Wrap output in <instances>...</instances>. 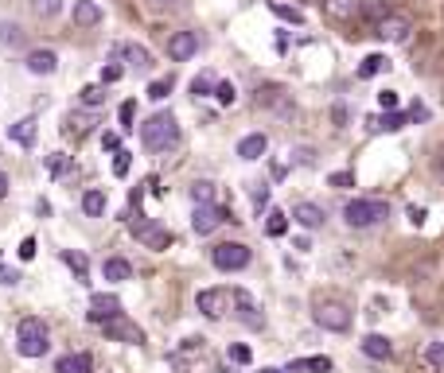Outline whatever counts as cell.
I'll return each instance as SVG.
<instances>
[{"label": "cell", "mask_w": 444, "mask_h": 373, "mask_svg": "<svg viewBox=\"0 0 444 373\" xmlns=\"http://www.w3.org/2000/svg\"><path fill=\"white\" fill-rule=\"evenodd\" d=\"M141 144L148 152H172L179 144V121L172 113H156L141 124Z\"/></svg>", "instance_id": "obj_1"}, {"label": "cell", "mask_w": 444, "mask_h": 373, "mask_svg": "<svg viewBox=\"0 0 444 373\" xmlns=\"http://www.w3.org/2000/svg\"><path fill=\"white\" fill-rule=\"evenodd\" d=\"M16 350L24 358H43L51 350V339H47V323L43 319H20L16 327Z\"/></svg>", "instance_id": "obj_2"}, {"label": "cell", "mask_w": 444, "mask_h": 373, "mask_svg": "<svg viewBox=\"0 0 444 373\" xmlns=\"http://www.w3.org/2000/svg\"><path fill=\"white\" fill-rule=\"evenodd\" d=\"M386 214H390V207H386L382 199H351L343 207V218H347L351 230H370V225H378Z\"/></svg>", "instance_id": "obj_3"}, {"label": "cell", "mask_w": 444, "mask_h": 373, "mask_svg": "<svg viewBox=\"0 0 444 373\" xmlns=\"http://www.w3.org/2000/svg\"><path fill=\"white\" fill-rule=\"evenodd\" d=\"M210 261H215L218 273H242V268L253 261V253H250V245H242V241H222V245L210 249Z\"/></svg>", "instance_id": "obj_4"}, {"label": "cell", "mask_w": 444, "mask_h": 373, "mask_svg": "<svg viewBox=\"0 0 444 373\" xmlns=\"http://www.w3.org/2000/svg\"><path fill=\"white\" fill-rule=\"evenodd\" d=\"M129 230H133V237L141 241V245H148V249H168L172 245V233L164 230V225H156L152 218H144V214H137L133 222H129Z\"/></svg>", "instance_id": "obj_5"}, {"label": "cell", "mask_w": 444, "mask_h": 373, "mask_svg": "<svg viewBox=\"0 0 444 373\" xmlns=\"http://www.w3.org/2000/svg\"><path fill=\"white\" fill-rule=\"evenodd\" d=\"M222 222H230V210L215 207V202H199L191 214V230L199 233V237H207V233H215Z\"/></svg>", "instance_id": "obj_6"}, {"label": "cell", "mask_w": 444, "mask_h": 373, "mask_svg": "<svg viewBox=\"0 0 444 373\" xmlns=\"http://www.w3.org/2000/svg\"><path fill=\"white\" fill-rule=\"evenodd\" d=\"M374 32L382 35L386 43H405L410 32H413V20L405 16V12H386V16L374 24Z\"/></svg>", "instance_id": "obj_7"}, {"label": "cell", "mask_w": 444, "mask_h": 373, "mask_svg": "<svg viewBox=\"0 0 444 373\" xmlns=\"http://www.w3.org/2000/svg\"><path fill=\"white\" fill-rule=\"evenodd\" d=\"M312 319H316V327H324V331H347V327H351V311H347L343 303H316Z\"/></svg>", "instance_id": "obj_8"}, {"label": "cell", "mask_w": 444, "mask_h": 373, "mask_svg": "<svg viewBox=\"0 0 444 373\" xmlns=\"http://www.w3.org/2000/svg\"><path fill=\"white\" fill-rule=\"evenodd\" d=\"M101 331H106V339H113V342H133V346H141V342H144V331L133 323V319H125V315L106 319Z\"/></svg>", "instance_id": "obj_9"}, {"label": "cell", "mask_w": 444, "mask_h": 373, "mask_svg": "<svg viewBox=\"0 0 444 373\" xmlns=\"http://www.w3.org/2000/svg\"><path fill=\"white\" fill-rule=\"evenodd\" d=\"M230 299H234V296H230L227 288H203L199 296H195V307H199L207 319H222V315H227Z\"/></svg>", "instance_id": "obj_10"}, {"label": "cell", "mask_w": 444, "mask_h": 373, "mask_svg": "<svg viewBox=\"0 0 444 373\" xmlns=\"http://www.w3.org/2000/svg\"><path fill=\"white\" fill-rule=\"evenodd\" d=\"M121 315V299L109 296V292H98V296H90V311H86V319L90 323H106V319Z\"/></svg>", "instance_id": "obj_11"}, {"label": "cell", "mask_w": 444, "mask_h": 373, "mask_svg": "<svg viewBox=\"0 0 444 373\" xmlns=\"http://www.w3.org/2000/svg\"><path fill=\"white\" fill-rule=\"evenodd\" d=\"M199 55V35L195 32H176L168 39V58L172 63H187V58Z\"/></svg>", "instance_id": "obj_12"}, {"label": "cell", "mask_w": 444, "mask_h": 373, "mask_svg": "<svg viewBox=\"0 0 444 373\" xmlns=\"http://www.w3.org/2000/svg\"><path fill=\"white\" fill-rule=\"evenodd\" d=\"M230 296H234V303H238V319H242L246 327H250V331H261V327H265V315H261L258 311V303H253V296L250 292H230Z\"/></svg>", "instance_id": "obj_13"}, {"label": "cell", "mask_w": 444, "mask_h": 373, "mask_svg": "<svg viewBox=\"0 0 444 373\" xmlns=\"http://www.w3.org/2000/svg\"><path fill=\"white\" fill-rule=\"evenodd\" d=\"M24 67H27V74H39V78H47V74H55V70H59V55H55V51H47V47H39V51H27Z\"/></svg>", "instance_id": "obj_14"}, {"label": "cell", "mask_w": 444, "mask_h": 373, "mask_svg": "<svg viewBox=\"0 0 444 373\" xmlns=\"http://www.w3.org/2000/svg\"><path fill=\"white\" fill-rule=\"evenodd\" d=\"M319 8H324L327 20H336V24H347V20L359 16V0H319Z\"/></svg>", "instance_id": "obj_15"}, {"label": "cell", "mask_w": 444, "mask_h": 373, "mask_svg": "<svg viewBox=\"0 0 444 373\" xmlns=\"http://www.w3.org/2000/svg\"><path fill=\"white\" fill-rule=\"evenodd\" d=\"M293 222L304 225V230H319V225L327 222L324 207H316V202H296L293 207Z\"/></svg>", "instance_id": "obj_16"}, {"label": "cell", "mask_w": 444, "mask_h": 373, "mask_svg": "<svg viewBox=\"0 0 444 373\" xmlns=\"http://www.w3.org/2000/svg\"><path fill=\"white\" fill-rule=\"evenodd\" d=\"M405 121H410V113H398V109H390V113H382V117H370V133H402L405 129Z\"/></svg>", "instance_id": "obj_17"}, {"label": "cell", "mask_w": 444, "mask_h": 373, "mask_svg": "<svg viewBox=\"0 0 444 373\" xmlns=\"http://www.w3.org/2000/svg\"><path fill=\"white\" fill-rule=\"evenodd\" d=\"M265 152H269V136L265 133H250V136L238 140V156L242 159H261Z\"/></svg>", "instance_id": "obj_18"}, {"label": "cell", "mask_w": 444, "mask_h": 373, "mask_svg": "<svg viewBox=\"0 0 444 373\" xmlns=\"http://www.w3.org/2000/svg\"><path fill=\"white\" fill-rule=\"evenodd\" d=\"M359 346H362V354L374 358V362H390V354H394L390 339H382V334H367V339H362Z\"/></svg>", "instance_id": "obj_19"}, {"label": "cell", "mask_w": 444, "mask_h": 373, "mask_svg": "<svg viewBox=\"0 0 444 373\" xmlns=\"http://www.w3.org/2000/svg\"><path fill=\"white\" fill-rule=\"evenodd\" d=\"M75 24L78 27H98L101 24V4L98 0H78L75 4Z\"/></svg>", "instance_id": "obj_20"}, {"label": "cell", "mask_w": 444, "mask_h": 373, "mask_svg": "<svg viewBox=\"0 0 444 373\" xmlns=\"http://www.w3.org/2000/svg\"><path fill=\"white\" fill-rule=\"evenodd\" d=\"M59 257H63V265H70V273H75L78 280L90 284V261H86V253H78V249H63Z\"/></svg>", "instance_id": "obj_21"}, {"label": "cell", "mask_w": 444, "mask_h": 373, "mask_svg": "<svg viewBox=\"0 0 444 373\" xmlns=\"http://www.w3.org/2000/svg\"><path fill=\"white\" fill-rule=\"evenodd\" d=\"M118 55H125V58H129V67H133V70H148V67H152V55L141 47V43H121V47H118Z\"/></svg>", "instance_id": "obj_22"}, {"label": "cell", "mask_w": 444, "mask_h": 373, "mask_svg": "<svg viewBox=\"0 0 444 373\" xmlns=\"http://www.w3.org/2000/svg\"><path fill=\"white\" fill-rule=\"evenodd\" d=\"M101 276H106L109 284H121V280H129V276H133V265H129L125 257H109L106 265H101Z\"/></svg>", "instance_id": "obj_23"}, {"label": "cell", "mask_w": 444, "mask_h": 373, "mask_svg": "<svg viewBox=\"0 0 444 373\" xmlns=\"http://www.w3.org/2000/svg\"><path fill=\"white\" fill-rule=\"evenodd\" d=\"M94 369V358L90 354H67L55 362V373H90Z\"/></svg>", "instance_id": "obj_24"}, {"label": "cell", "mask_w": 444, "mask_h": 373, "mask_svg": "<svg viewBox=\"0 0 444 373\" xmlns=\"http://www.w3.org/2000/svg\"><path fill=\"white\" fill-rule=\"evenodd\" d=\"M8 136L20 144V148H32L35 144V117H24V121L8 124Z\"/></svg>", "instance_id": "obj_25"}, {"label": "cell", "mask_w": 444, "mask_h": 373, "mask_svg": "<svg viewBox=\"0 0 444 373\" xmlns=\"http://www.w3.org/2000/svg\"><path fill=\"white\" fill-rule=\"evenodd\" d=\"M82 214L86 218H101L106 214V195L101 191H86L82 195Z\"/></svg>", "instance_id": "obj_26"}, {"label": "cell", "mask_w": 444, "mask_h": 373, "mask_svg": "<svg viewBox=\"0 0 444 373\" xmlns=\"http://www.w3.org/2000/svg\"><path fill=\"white\" fill-rule=\"evenodd\" d=\"M269 8H273V16L285 20V24H296V27L304 24V12H300V8H293V4H285V0H273Z\"/></svg>", "instance_id": "obj_27"}, {"label": "cell", "mask_w": 444, "mask_h": 373, "mask_svg": "<svg viewBox=\"0 0 444 373\" xmlns=\"http://www.w3.org/2000/svg\"><path fill=\"white\" fill-rule=\"evenodd\" d=\"M386 67H390V58L386 55H367L362 58V67H359V78H374V74H382Z\"/></svg>", "instance_id": "obj_28"}, {"label": "cell", "mask_w": 444, "mask_h": 373, "mask_svg": "<svg viewBox=\"0 0 444 373\" xmlns=\"http://www.w3.org/2000/svg\"><path fill=\"white\" fill-rule=\"evenodd\" d=\"M293 373H300V369H312V373H327L331 369V358H300V362H293L288 365Z\"/></svg>", "instance_id": "obj_29"}, {"label": "cell", "mask_w": 444, "mask_h": 373, "mask_svg": "<svg viewBox=\"0 0 444 373\" xmlns=\"http://www.w3.org/2000/svg\"><path fill=\"white\" fill-rule=\"evenodd\" d=\"M32 12L39 20H55L63 12V0H32Z\"/></svg>", "instance_id": "obj_30"}, {"label": "cell", "mask_w": 444, "mask_h": 373, "mask_svg": "<svg viewBox=\"0 0 444 373\" xmlns=\"http://www.w3.org/2000/svg\"><path fill=\"white\" fill-rule=\"evenodd\" d=\"M288 230V214L285 210H269V222H265V233L269 237H281Z\"/></svg>", "instance_id": "obj_31"}, {"label": "cell", "mask_w": 444, "mask_h": 373, "mask_svg": "<svg viewBox=\"0 0 444 373\" xmlns=\"http://www.w3.org/2000/svg\"><path fill=\"white\" fill-rule=\"evenodd\" d=\"M78 101H82L86 109H98L101 101H106V86H82V93H78Z\"/></svg>", "instance_id": "obj_32"}, {"label": "cell", "mask_w": 444, "mask_h": 373, "mask_svg": "<svg viewBox=\"0 0 444 373\" xmlns=\"http://www.w3.org/2000/svg\"><path fill=\"white\" fill-rule=\"evenodd\" d=\"M191 199H195V207H199V202H215V183L210 179L191 183Z\"/></svg>", "instance_id": "obj_33"}, {"label": "cell", "mask_w": 444, "mask_h": 373, "mask_svg": "<svg viewBox=\"0 0 444 373\" xmlns=\"http://www.w3.org/2000/svg\"><path fill=\"white\" fill-rule=\"evenodd\" d=\"M215 78H210V74H195L191 78V93H195V98H207V93H215Z\"/></svg>", "instance_id": "obj_34"}, {"label": "cell", "mask_w": 444, "mask_h": 373, "mask_svg": "<svg viewBox=\"0 0 444 373\" xmlns=\"http://www.w3.org/2000/svg\"><path fill=\"white\" fill-rule=\"evenodd\" d=\"M47 171L59 179V175L70 171V156H63V152H55V156H47Z\"/></svg>", "instance_id": "obj_35"}, {"label": "cell", "mask_w": 444, "mask_h": 373, "mask_svg": "<svg viewBox=\"0 0 444 373\" xmlns=\"http://www.w3.org/2000/svg\"><path fill=\"white\" fill-rule=\"evenodd\" d=\"M129 167H133V156H129L125 148H118V152H113V175H118V179H125Z\"/></svg>", "instance_id": "obj_36"}, {"label": "cell", "mask_w": 444, "mask_h": 373, "mask_svg": "<svg viewBox=\"0 0 444 373\" xmlns=\"http://www.w3.org/2000/svg\"><path fill=\"white\" fill-rule=\"evenodd\" d=\"M215 98H218V105H234V101H238L234 82H218V86H215Z\"/></svg>", "instance_id": "obj_37"}, {"label": "cell", "mask_w": 444, "mask_h": 373, "mask_svg": "<svg viewBox=\"0 0 444 373\" xmlns=\"http://www.w3.org/2000/svg\"><path fill=\"white\" fill-rule=\"evenodd\" d=\"M121 133H133L137 124H133V117H137V101H125V105H121Z\"/></svg>", "instance_id": "obj_38"}, {"label": "cell", "mask_w": 444, "mask_h": 373, "mask_svg": "<svg viewBox=\"0 0 444 373\" xmlns=\"http://www.w3.org/2000/svg\"><path fill=\"white\" fill-rule=\"evenodd\" d=\"M168 93H172V78H156V82L148 86V98L152 101H164Z\"/></svg>", "instance_id": "obj_39"}, {"label": "cell", "mask_w": 444, "mask_h": 373, "mask_svg": "<svg viewBox=\"0 0 444 373\" xmlns=\"http://www.w3.org/2000/svg\"><path fill=\"white\" fill-rule=\"evenodd\" d=\"M121 74H125V70H121V63H106V67H101V86L121 82Z\"/></svg>", "instance_id": "obj_40"}, {"label": "cell", "mask_w": 444, "mask_h": 373, "mask_svg": "<svg viewBox=\"0 0 444 373\" xmlns=\"http://www.w3.org/2000/svg\"><path fill=\"white\" fill-rule=\"evenodd\" d=\"M327 183L339 187V191H347V187H355V175L351 171H331V175H327Z\"/></svg>", "instance_id": "obj_41"}, {"label": "cell", "mask_w": 444, "mask_h": 373, "mask_svg": "<svg viewBox=\"0 0 444 373\" xmlns=\"http://www.w3.org/2000/svg\"><path fill=\"white\" fill-rule=\"evenodd\" d=\"M425 358H429L433 365H440V369H444V342H429V346H425Z\"/></svg>", "instance_id": "obj_42"}, {"label": "cell", "mask_w": 444, "mask_h": 373, "mask_svg": "<svg viewBox=\"0 0 444 373\" xmlns=\"http://www.w3.org/2000/svg\"><path fill=\"white\" fill-rule=\"evenodd\" d=\"M0 43H8V47L20 43V27L16 24H0Z\"/></svg>", "instance_id": "obj_43"}, {"label": "cell", "mask_w": 444, "mask_h": 373, "mask_svg": "<svg viewBox=\"0 0 444 373\" xmlns=\"http://www.w3.org/2000/svg\"><path fill=\"white\" fill-rule=\"evenodd\" d=\"M378 105H382V113L398 109V93H394V90H382V93H378Z\"/></svg>", "instance_id": "obj_44"}, {"label": "cell", "mask_w": 444, "mask_h": 373, "mask_svg": "<svg viewBox=\"0 0 444 373\" xmlns=\"http://www.w3.org/2000/svg\"><path fill=\"white\" fill-rule=\"evenodd\" d=\"M265 207H269V187H265V183H261L258 191H253V210H258V214H261V210H265Z\"/></svg>", "instance_id": "obj_45"}, {"label": "cell", "mask_w": 444, "mask_h": 373, "mask_svg": "<svg viewBox=\"0 0 444 373\" xmlns=\"http://www.w3.org/2000/svg\"><path fill=\"white\" fill-rule=\"evenodd\" d=\"M250 346H230V362H238V365H250Z\"/></svg>", "instance_id": "obj_46"}, {"label": "cell", "mask_w": 444, "mask_h": 373, "mask_svg": "<svg viewBox=\"0 0 444 373\" xmlns=\"http://www.w3.org/2000/svg\"><path fill=\"white\" fill-rule=\"evenodd\" d=\"M359 12H367V20H374V24H378L390 8H386V4H367V8H359Z\"/></svg>", "instance_id": "obj_47"}, {"label": "cell", "mask_w": 444, "mask_h": 373, "mask_svg": "<svg viewBox=\"0 0 444 373\" xmlns=\"http://www.w3.org/2000/svg\"><path fill=\"white\" fill-rule=\"evenodd\" d=\"M35 257V237H24L20 241V261H32Z\"/></svg>", "instance_id": "obj_48"}, {"label": "cell", "mask_w": 444, "mask_h": 373, "mask_svg": "<svg viewBox=\"0 0 444 373\" xmlns=\"http://www.w3.org/2000/svg\"><path fill=\"white\" fill-rule=\"evenodd\" d=\"M410 121H429V109L421 105V101H413L410 105Z\"/></svg>", "instance_id": "obj_49"}, {"label": "cell", "mask_w": 444, "mask_h": 373, "mask_svg": "<svg viewBox=\"0 0 444 373\" xmlns=\"http://www.w3.org/2000/svg\"><path fill=\"white\" fill-rule=\"evenodd\" d=\"M118 133H106V136H101V148H106V152H118Z\"/></svg>", "instance_id": "obj_50"}, {"label": "cell", "mask_w": 444, "mask_h": 373, "mask_svg": "<svg viewBox=\"0 0 444 373\" xmlns=\"http://www.w3.org/2000/svg\"><path fill=\"white\" fill-rule=\"evenodd\" d=\"M405 214H410V222H413V225H421V222H425V207H410Z\"/></svg>", "instance_id": "obj_51"}, {"label": "cell", "mask_w": 444, "mask_h": 373, "mask_svg": "<svg viewBox=\"0 0 444 373\" xmlns=\"http://www.w3.org/2000/svg\"><path fill=\"white\" fill-rule=\"evenodd\" d=\"M144 4H148L152 12H164V8H172V4H176V0H144Z\"/></svg>", "instance_id": "obj_52"}, {"label": "cell", "mask_w": 444, "mask_h": 373, "mask_svg": "<svg viewBox=\"0 0 444 373\" xmlns=\"http://www.w3.org/2000/svg\"><path fill=\"white\" fill-rule=\"evenodd\" d=\"M331 121H336L339 129H343V124H347V109H343V105H336V109H331Z\"/></svg>", "instance_id": "obj_53"}, {"label": "cell", "mask_w": 444, "mask_h": 373, "mask_svg": "<svg viewBox=\"0 0 444 373\" xmlns=\"http://www.w3.org/2000/svg\"><path fill=\"white\" fill-rule=\"evenodd\" d=\"M0 199H8V175L0 171Z\"/></svg>", "instance_id": "obj_54"}, {"label": "cell", "mask_w": 444, "mask_h": 373, "mask_svg": "<svg viewBox=\"0 0 444 373\" xmlns=\"http://www.w3.org/2000/svg\"><path fill=\"white\" fill-rule=\"evenodd\" d=\"M261 373H293V369H273V365H269V369H261Z\"/></svg>", "instance_id": "obj_55"}, {"label": "cell", "mask_w": 444, "mask_h": 373, "mask_svg": "<svg viewBox=\"0 0 444 373\" xmlns=\"http://www.w3.org/2000/svg\"><path fill=\"white\" fill-rule=\"evenodd\" d=\"M440 171H444V159H440Z\"/></svg>", "instance_id": "obj_56"}]
</instances>
